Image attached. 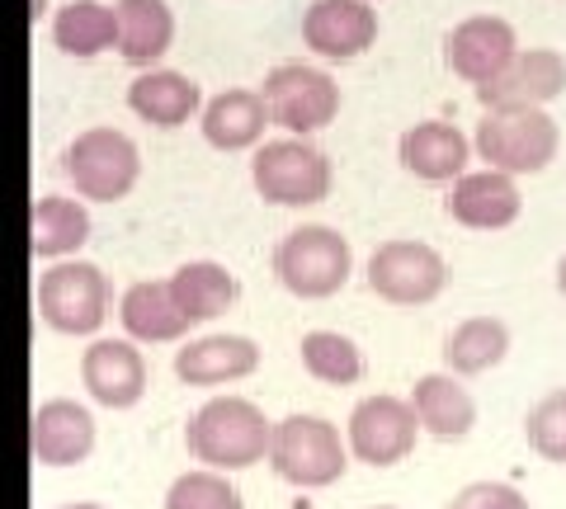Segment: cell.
<instances>
[{
	"label": "cell",
	"mask_w": 566,
	"mask_h": 509,
	"mask_svg": "<svg viewBox=\"0 0 566 509\" xmlns=\"http://www.w3.org/2000/svg\"><path fill=\"white\" fill-rule=\"evenodd\" d=\"M260 99L270 109V128L293 137H312L340 118V85L331 72L307 62H279L260 85Z\"/></svg>",
	"instance_id": "obj_8"
},
{
	"label": "cell",
	"mask_w": 566,
	"mask_h": 509,
	"mask_svg": "<svg viewBox=\"0 0 566 509\" xmlns=\"http://www.w3.org/2000/svg\"><path fill=\"white\" fill-rule=\"evenodd\" d=\"M91 226L95 222H91L85 199L43 194V199H33V213H29V251L33 259H71L91 241Z\"/></svg>",
	"instance_id": "obj_22"
},
{
	"label": "cell",
	"mask_w": 566,
	"mask_h": 509,
	"mask_svg": "<svg viewBox=\"0 0 566 509\" xmlns=\"http://www.w3.org/2000/svg\"><path fill=\"white\" fill-rule=\"evenodd\" d=\"M444 213L468 232H505L524 213V194L505 170H463L444 199Z\"/></svg>",
	"instance_id": "obj_15"
},
{
	"label": "cell",
	"mask_w": 566,
	"mask_h": 509,
	"mask_svg": "<svg viewBox=\"0 0 566 509\" xmlns=\"http://www.w3.org/2000/svg\"><path fill=\"white\" fill-rule=\"evenodd\" d=\"M444 368L453 378H482L510 354V326L501 316H468L444 336Z\"/></svg>",
	"instance_id": "obj_26"
},
{
	"label": "cell",
	"mask_w": 566,
	"mask_h": 509,
	"mask_svg": "<svg viewBox=\"0 0 566 509\" xmlns=\"http://www.w3.org/2000/svg\"><path fill=\"white\" fill-rule=\"evenodd\" d=\"M297 354H303V368L326 382V388H354V382L364 378V354L359 344L340 330H307L303 344H297Z\"/></svg>",
	"instance_id": "obj_28"
},
{
	"label": "cell",
	"mask_w": 566,
	"mask_h": 509,
	"mask_svg": "<svg viewBox=\"0 0 566 509\" xmlns=\"http://www.w3.org/2000/svg\"><path fill=\"white\" fill-rule=\"evenodd\" d=\"M29 6H33V10H29V14H33V24H39V14L48 10V0H29Z\"/></svg>",
	"instance_id": "obj_34"
},
{
	"label": "cell",
	"mask_w": 566,
	"mask_h": 509,
	"mask_svg": "<svg viewBox=\"0 0 566 509\" xmlns=\"http://www.w3.org/2000/svg\"><path fill=\"white\" fill-rule=\"evenodd\" d=\"M264 128H270V109L260 91H222L199 109V132L212 151H255Z\"/></svg>",
	"instance_id": "obj_20"
},
{
	"label": "cell",
	"mask_w": 566,
	"mask_h": 509,
	"mask_svg": "<svg viewBox=\"0 0 566 509\" xmlns=\"http://www.w3.org/2000/svg\"><path fill=\"white\" fill-rule=\"evenodd\" d=\"M95 415L71 396H52L29 415V453L39 467H81L95 453Z\"/></svg>",
	"instance_id": "obj_14"
},
{
	"label": "cell",
	"mask_w": 566,
	"mask_h": 509,
	"mask_svg": "<svg viewBox=\"0 0 566 509\" xmlns=\"http://www.w3.org/2000/svg\"><path fill=\"white\" fill-rule=\"evenodd\" d=\"M364 278H368V293L382 297L387 307H430L449 288V265L434 245L397 236V241H382L368 255Z\"/></svg>",
	"instance_id": "obj_9"
},
{
	"label": "cell",
	"mask_w": 566,
	"mask_h": 509,
	"mask_svg": "<svg viewBox=\"0 0 566 509\" xmlns=\"http://www.w3.org/2000/svg\"><path fill=\"white\" fill-rule=\"evenodd\" d=\"M378 10L368 0H312L303 10V43L322 62H354L378 43Z\"/></svg>",
	"instance_id": "obj_13"
},
{
	"label": "cell",
	"mask_w": 566,
	"mask_h": 509,
	"mask_svg": "<svg viewBox=\"0 0 566 509\" xmlns=\"http://www.w3.org/2000/svg\"><path fill=\"white\" fill-rule=\"evenodd\" d=\"M62 509H109V505H95V500H76V505H62Z\"/></svg>",
	"instance_id": "obj_33"
},
{
	"label": "cell",
	"mask_w": 566,
	"mask_h": 509,
	"mask_svg": "<svg viewBox=\"0 0 566 509\" xmlns=\"http://www.w3.org/2000/svg\"><path fill=\"white\" fill-rule=\"evenodd\" d=\"M515 52H520V33L501 14H468V20H458L444 33V66L458 81H468L472 91L501 76Z\"/></svg>",
	"instance_id": "obj_11"
},
{
	"label": "cell",
	"mask_w": 566,
	"mask_h": 509,
	"mask_svg": "<svg viewBox=\"0 0 566 509\" xmlns=\"http://www.w3.org/2000/svg\"><path fill=\"white\" fill-rule=\"evenodd\" d=\"M114 288L91 259H52L39 274V316L57 336H95L109 316Z\"/></svg>",
	"instance_id": "obj_7"
},
{
	"label": "cell",
	"mask_w": 566,
	"mask_h": 509,
	"mask_svg": "<svg viewBox=\"0 0 566 509\" xmlns=\"http://www.w3.org/2000/svg\"><path fill=\"white\" fill-rule=\"evenodd\" d=\"M251 184L264 203L274 208H312L331 199L335 170L312 137H279V142H260L251 161Z\"/></svg>",
	"instance_id": "obj_6"
},
{
	"label": "cell",
	"mask_w": 566,
	"mask_h": 509,
	"mask_svg": "<svg viewBox=\"0 0 566 509\" xmlns=\"http://www.w3.org/2000/svg\"><path fill=\"white\" fill-rule=\"evenodd\" d=\"M62 170L76 199L85 203H123L137 189L142 180V151L137 142L123 128H85L66 142V156H62Z\"/></svg>",
	"instance_id": "obj_2"
},
{
	"label": "cell",
	"mask_w": 566,
	"mask_h": 509,
	"mask_svg": "<svg viewBox=\"0 0 566 509\" xmlns=\"http://www.w3.org/2000/svg\"><path fill=\"white\" fill-rule=\"evenodd\" d=\"M81 382L91 401L109 411H133L147 396V359H142L137 340H91V349L81 354Z\"/></svg>",
	"instance_id": "obj_16"
},
{
	"label": "cell",
	"mask_w": 566,
	"mask_h": 509,
	"mask_svg": "<svg viewBox=\"0 0 566 509\" xmlns=\"http://www.w3.org/2000/svg\"><path fill=\"white\" fill-rule=\"evenodd\" d=\"M260 368V344L251 336H199L175 349V378L189 388H222L241 382Z\"/></svg>",
	"instance_id": "obj_19"
},
{
	"label": "cell",
	"mask_w": 566,
	"mask_h": 509,
	"mask_svg": "<svg viewBox=\"0 0 566 509\" xmlns=\"http://www.w3.org/2000/svg\"><path fill=\"white\" fill-rule=\"evenodd\" d=\"M270 434L274 425L264 420V411L245 396H212L193 411L185 444L193 453V463H203L212 471H245L270 458Z\"/></svg>",
	"instance_id": "obj_1"
},
{
	"label": "cell",
	"mask_w": 566,
	"mask_h": 509,
	"mask_svg": "<svg viewBox=\"0 0 566 509\" xmlns=\"http://www.w3.org/2000/svg\"><path fill=\"white\" fill-rule=\"evenodd\" d=\"M476 161L505 174H543L562 151V128L547 109H486L472 137Z\"/></svg>",
	"instance_id": "obj_5"
},
{
	"label": "cell",
	"mask_w": 566,
	"mask_h": 509,
	"mask_svg": "<svg viewBox=\"0 0 566 509\" xmlns=\"http://www.w3.org/2000/svg\"><path fill=\"white\" fill-rule=\"evenodd\" d=\"M416 434H420V420L411 411V401L401 396H364L359 406L349 411V425H345V444L359 463L368 467H397L411 458L416 448Z\"/></svg>",
	"instance_id": "obj_10"
},
{
	"label": "cell",
	"mask_w": 566,
	"mask_h": 509,
	"mask_svg": "<svg viewBox=\"0 0 566 509\" xmlns=\"http://www.w3.org/2000/svg\"><path fill=\"white\" fill-rule=\"evenodd\" d=\"M524 434H528V448H534L543 463L566 467V388H553L543 401L528 406Z\"/></svg>",
	"instance_id": "obj_30"
},
{
	"label": "cell",
	"mask_w": 566,
	"mask_h": 509,
	"mask_svg": "<svg viewBox=\"0 0 566 509\" xmlns=\"http://www.w3.org/2000/svg\"><path fill=\"white\" fill-rule=\"evenodd\" d=\"M368 6H378V0H368Z\"/></svg>",
	"instance_id": "obj_36"
},
{
	"label": "cell",
	"mask_w": 566,
	"mask_h": 509,
	"mask_svg": "<svg viewBox=\"0 0 566 509\" xmlns=\"http://www.w3.org/2000/svg\"><path fill=\"white\" fill-rule=\"evenodd\" d=\"M566 95V57L557 47H520L495 81L476 85L482 109H547Z\"/></svg>",
	"instance_id": "obj_12"
},
{
	"label": "cell",
	"mask_w": 566,
	"mask_h": 509,
	"mask_svg": "<svg viewBox=\"0 0 566 509\" xmlns=\"http://www.w3.org/2000/svg\"><path fill=\"white\" fill-rule=\"evenodd\" d=\"M52 43L76 62H91L99 52H109L118 43L114 6H104V0H66V6L52 14Z\"/></svg>",
	"instance_id": "obj_27"
},
{
	"label": "cell",
	"mask_w": 566,
	"mask_h": 509,
	"mask_svg": "<svg viewBox=\"0 0 566 509\" xmlns=\"http://www.w3.org/2000/svg\"><path fill=\"white\" fill-rule=\"evenodd\" d=\"M374 509H397V505H374Z\"/></svg>",
	"instance_id": "obj_35"
},
{
	"label": "cell",
	"mask_w": 566,
	"mask_h": 509,
	"mask_svg": "<svg viewBox=\"0 0 566 509\" xmlns=\"http://www.w3.org/2000/svg\"><path fill=\"white\" fill-rule=\"evenodd\" d=\"M166 509H245V500H241V490L227 481V471L199 467V471H185V477L170 481Z\"/></svg>",
	"instance_id": "obj_29"
},
{
	"label": "cell",
	"mask_w": 566,
	"mask_h": 509,
	"mask_svg": "<svg viewBox=\"0 0 566 509\" xmlns=\"http://www.w3.org/2000/svg\"><path fill=\"white\" fill-rule=\"evenodd\" d=\"M128 109L142 123H151V128L175 132V128H185L189 118H199L203 85L185 72H170V66H147V72H137L128 85Z\"/></svg>",
	"instance_id": "obj_18"
},
{
	"label": "cell",
	"mask_w": 566,
	"mask_h": 509,
	"mask_svg": "<svg viewBox=\"0 0 566 509\" xmlns=\"http://www.w3.org/2000/svg\"><path fill=\"white\" fill-rule=\"evenodd\" d=\"M397 161L420 184H453L472 161V142L444 118H424L397 137Z\"/></svg>",
	"instance_id": "obj_17"
},
{
	"label": "cell",
	"mask_w": 566,
	"mask_h": 509,
	"mask_svg": "<svg viewBox=\"0 0 566 509\" xmlns=\"http://www.w3.org/2000/svg\"><path fill=\"white\" fill-rule=\"evenodd\" d=\"M449 509H528V500L510 481H472L449 500Z\"/></svg>",
	"instance_id": "obj_31"
},
{
	"label": "cell",
	"mask_w": 566,
	"mask_h": 509,
	"mask_svg": "<svg viewBox=\"0 0 566 509\" xmlns=\"http://www.w3.org/2000/svg\"><path fill=\"white\" fill-rule=\"evenodd\" d=\"M114 20H118V57L147 72L175 47V10L170 0H114Z\"/></svg>",
	"instance_id": "obj_21"
},
{
	"label": "cell",
	"mask_w": 566,
	"mask_h": 509,
	"mask_svg": "<svg viewBox=\"0 0 566 509\" xmlns=\"http://www.w3.org/2000/svg\"><path fill=\"white\" fill-rule=\"evenodd\" d=\"M354 274V251L335 226L307 222L293 226L289 236L274 245V278L303 303H326Z\"/></svg>",
	"instance_id": "obj_4"
},
{
	"label": "cell",
	"mask_w": 566,
	"mask_h": 509,
	"mask_svg": "<svg viewBox=\"0 0 566 509\" xmlns=\"http://www.w3.org/2000/svg\"><path fill=\"white\" fill-rule=\"evenodd\" d=\"M411 411L420 420V430L430 438H444V444L468 438L476 425V401L453 373H424L411 392Z\"/></svg>",
	"instance_id": "obj_25"
},
{
	"label": "cell",
	"mask_w": 566,
	"mask_h": 509,
	"mask_svg": "<svg viewBox=\"0 0 566 509\" xmlns=\"http://www.w3.org/2000/svg\"><path fill=\"white\" fill-rule=\"evenodd\" d=\"M118 321L128 330V340L137 344H175L189 336V321L180 316L170 297L166 278H142L118 297Z\"/></svg>",
	"instance_id": "obj_23"
},
{
	"label": "cell",
	"mask_w": 566,
	"mask_h": 509,
	"mask_svg": "<svg viewBox=\"0 0 566 509\" xmlns=\"http://www.w3.org/2000/svg\"><path fill=\"white\" fill-rule=\"evenodd\" d=\"M279 481H289L297 490H322L335 486L349 467V444L340 438V430L322 415H283L274 434H270V458Z\"/></svg>",
	"instance_id": "obj_3"
},
{
	"label": "cell",
	"mask_w": 566,
	"mask_h": 509,
	"mask_svg": "<svg viewBox=\"0 0 566 509\" xmlns=\"http://www.w3.org/2000/svg\"><path fill=\"white\" fill-rule=\"evenodd\" d=\"M557 293H562V297H566V255H562V259H557Z\"/></svg>",
	"instance_id": "obj_32"
},
{
	"label": "cell",
	"mask_w": 566,
	"mask_h": 509,
	"mask_svg": "<svg viewBox=\"0 0 566 509\" xmlns=\"http://www.w3.org/2000/svg\"><path fill=\"white\" fill-rule=\"evenodd\" d=\"M170 297L175 307H180V316L189 326H203V321H218L222 311H232V303L241 297V284L237 274L218 265V259H189V265H180L170 278Z\"/></svg>",
	"instance_id": "obj_24"
}]
</instances>
